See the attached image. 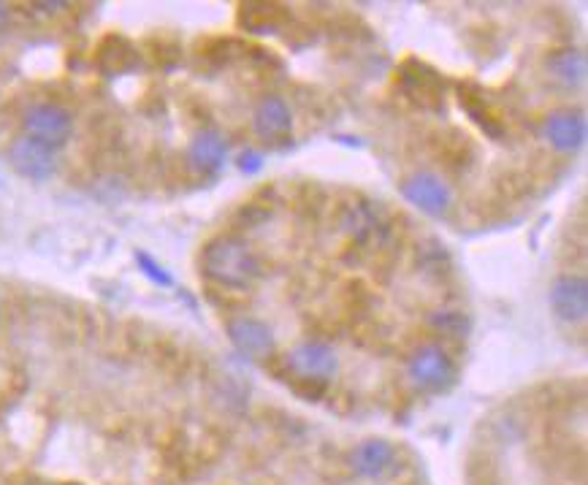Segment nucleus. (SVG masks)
Here are the masks:
<instances>
[{
    "instance_id": "4468645a",
    "label": "nucleus",
    "mask_w": 588,
    "mask_h": 485,
    "mask_svg": "<svg viewBox=\"0 0 588 485\" xmlns=\"http://www.w3.org/2000/svg\"><path fill=\"white\" fill-rule=\"evenodd\" d=\"M336 223H339V231L350 239L353 244H369L377 236V231H383L385 225H380V217L374 212L372 206L366 204H347L339 217H336Z\"/></svg>"
},
{
    "instance_id": "f3484780",
    "label": "nucleus",
    "mask_w": 588,
    "mask_h": 485,
    "mask_svg": "<svg viewBox=\"0 0 588 485\" xmlns=\"http://www.w3.org/2000/svg\"><path fill=\"white\" fill-rule=\"evenodd\" d=\"M285 11L280 6H269V3H252L244 6L239 14V25L250 33H280L285 25Z\"/></svg>"
},
{
    "instance_id": "39448f33",
    "label": "nucleus",
    "mask_w": 588,
    "mask_h": 485,
    "mask_svg": "<svg viewBox=\"0 0 588 485\" xmlns=\"http://www.w3.org/2000/svg\"><path fill=\"white\" fill-rule=\"evenodd\" d=\"M402 196L412 206H418L420 212L434 217L448 212V206L453 204V190H450V185L442 177H437V174H431V171H415L412 177L404 179Z\"/></svg>"
},
{
    "instance_id": "1a4fd4ad",
    "label": "nucleus",
    "mask_w": 588,
    "mask_h": 485,
    "mask_svg": "<svg viewBox=\"0 0 588 485\" xmlns=\"http://www.w3.org/2000/svg\"><path fill=\"white\" fill-rule=\"evenodd\" d=\"M225 331L231 336L236 350L250 355V358H269L277 347L271 326L258 318H231L225 323Z\"/></svg>"
},
{
    "instance_id": "2eb2a0df",
    "label": "nucleus",
    "mask_w": 588,
    "mask_h": 485,
    "mask_svg": "<svg viewBox=\"0 0 588 485\" xmlns=\"http://www.w3.org/2000/svg\"><path fill=\"white\" fill-rule=\"evenodd\" d=\"M396 461V448L388 439H366L353 450L350 464L361 477H380L385 475Z\"/></svg>"
},
{
    "instance_id": "423d86ee",
    "label": "nucleus",
    "mask_w": 588,
    "mask_h": 485,
    "mask_svg": "<svg viewBox=\"0 0 588 485\" xmlns=\"http://www.w3.org/2000/svg\"><path fill=\"white\" fill-rule=\"evenodd\" d=\"M399 87L404 90L407 98L420 103L423 109H439L442 106V95H445V82L442 76L426 63H420L415 57H410L399 71Z\"/></svg>"
},
{
    "instance_id": "a211bd4d",
    "label": "nucleus",
    "mask_w": 588,
    "mask_h": 485,
    "mask_svg": "<svg viewBox=\"0 0 588 485\" xmlns=\"http://www.w3.org/2000/svg\"><path fill=\"white\" fill-rule=\"evenodd\" d=\"M548 71H551L559 82L564 84H580L586 79V57L578 49H561L548 57Z\"/></svg>"
},
{
    "instance_id": "f8f14e48",
    "label": "nucleus",
    "mask_w": 588,
    "mask_h": 485,
    "mask_svg": "<svg viewBox=\"0 0 588 485\" xmlns=\"http://www.w3.org/2000/svg\"><path fill=\"white\" fill-rule=\"evenodd\" d=\"M95 63H98V71H101V74L122 76L139 66V49L133 47L125 36L112 33V36H106L101 44H98Z\"/></svg>"
},
{
    "instance_id": "6ab92c4d",
    "label": "nucleus",
    "mask_w": 588,
    "mask_h": 485,
    "mask_svg": "<svg viewBox=\"0 0 588 485\" xmlns=\"http://www.w3.org/2000/svg\"><path fill=\"white\" fill-rule=\"evenodd\" d=\"M429 326L442 336L450 339H464L472 331V320L467 312H456V309H445V312H434L429 315Z\"/></svg>"
},
{
    "instance_id": "5701e85b",
    "label": "nucleus",
    "mask_w": 588,
    "mask_h": 485,
    "mask_svg": "<svg viewBox=\"0 0 588 485\" xmlns=\"http://www.w3.org/2000/svg\"><path fill=\"white\" fill-rule=\"evenodd\" d=\"M239 168L247 171V174H255V171H261L263 168V158L255 150L242 152V155H239Z\"/></svg>"
},
{
    "instance_id": "dca6fc26",
    "label": "nucleus",
    "mask_w": 588,
    "mask_h": 485,
    "mask_svg": "<svg viewBox=\"0 0 588 485\" xmlns=\"http://www.w3.org/2000/svg\"><path fill=\"white\" fill-rule=\"evenodd\" d=\"M461 109L472 117L475 125H480L491 139H502L504 136V120L496 112V106L488 101L486 95L480 93L477 84H467L461 87Z\"/></svg>"
},
{
    "instance_id": "f03ea898",
    "label": "nucleus",
    "mask_w": 588,
    "mask_h": 485,
    "mask_svg": "<svg viewBox=\"0 0 588 485\" xmlns=\"http://www.w3.org/2000/svg\"><path fill=\"white\" fill-rule=\"evenodd\" d=\"M22 128H25L28 139L57 152L74 133V117H71L68 109L57 106V103H36V106H30L28 112H25Z\"/></svg>"
},
{
    "instance_id": "9d476101",
    "label": "nucleus",
    "mask_w": 588,
    "mask_h": 485,
    "mask_svg": "<svg viewBox=\"0 0 588 485\" xmlns=\"http://www.w3.org/2000/svg\"><path fill=\"white\" fill-rule=\"evenodd\" d=\"M252 128L266 141L285 139L290 128H293V117H290L288 103L277 98V95L261 98V103L255 106V114H252Z\"/></svg>"
},
{
    "instance_id": "ddd939ff",
    "label": "nucleus",
    "mask_w": 588,
    "mask_h": 485,
    "mask_svg": "<svg viewBox=\"0 0 588 485\" xmlns=\"http://www.w3.org/2000/svg\"><path fill=\"white\" fill-rule=\"evenodd\" d=\"M545 139L551 141L553 150L575 152L586 139V122L578 112H570V109L551 112L545 120Z\"/></svg>"
},
{
    "instance_id": "6e6552de",
    "label": "nucleus",
    "mask_w": 588,
    "mask_h": 485,
    "mask_svg": "<svg viewBox=\"0 0 588 485\" xmlns=\"http://www.w3.org/2000/svg\"><path fill=\"white\" fill-rule=\"evenodd\" d=\"M551 309L561 323H583L588 315V282L583 277H559L551 285Z\"/></svg>"
},
{
    "instance_id": "20e7f679",
    "label": "nucleus",
    "mask_w": 588,
    "mask_h": 485,
    "mask_svg": "<svg viewBox=\"0 0 588 485\" xmlns=\"http://www.w3.org/2000/svg\"><path fill=\"white\" fill-rule=\"evenodd\" d=\"M407 374L423 391L439 393L448 391L450 385L456 383V364L439 345H423L410 355Z\"/></svg>"
},
{
    "instance_id": "9b49d317",
    "label": "nucleus",
    "mask_w": 588,
    "mask_h": 485,
    "mask_svg": "<svg viewBox=\"0 0 588 485\" xmlns=\"http://www.w3.org/2000/svg\"><path fill=\"white\" fill-rule=\"evenodd\" d=\"M225 155H228V144H225L223 133L215 131V128H204L198 131L187 147V160L190 166L201 171V174H217L225 163Z\"/></svg>"
},
{
    "instance_id": "aec40b11",
    "label": "nucleus",
    "mask_w": 588,
    "mask_h": 485,
    "mask_svg": "<svg viewBox=\"0 0 588 485\" xmlns=\"http://www.w3.org/2000/svg\"><path fill=\"white\" fill-rule=\"evenodd\" d=\"M418 263L426 271H437V274H445L450 269V252L445 244H439L437 239H429L418 252Z\"/></svg>"
},
{
    "instance_id": "b1692460",
    "label": "nucleus",
    "mask_w": 588,
    "mask_h": 485,
    "mask_svg": "<svg viewBox=\"0 0 588 485\" xmlns=\"http://www.w3.org/2000/svg\"><path fill=\"white\" fill-rule=\"evenodd\" d=\"M9 17H11L9 6H6V3H0V30L9 25Z\"/></svg>"
},
{
    "instance_id": "7ed1b4c3",
    "label": "nucleus",
    "mask_w": 588,
    "mask_h": 485,
    "mask_svg": "<svg viewBox=\"0 0 588 485\" xmlns=\"http://www.w3.org/2000/svg\"><path fill=\"white\" fill-rule=\"evenodd\" d=\"M285 369H288L290 380H312V383L328 385V380L339 369V358L328 342L307 339L285 355Z\"/></svg>"
},
{
    "instance_id": "412c9836",
    "label": "nucleus",
    "mask_w": 588,
    "mask_h": 485,
    "mask_svg": "<svg viewBox=\"0 0 588 485\" xmlns=\"http://www.w3.org/2000/svg\"><path fill=\"white\" fill-rule=\"evenodd\" d=\"M136 263H139V269L144 271V277L155 282V285H160V288H171V285H174V277H171V274H168V271L163 269L155 258H152L150 252H144V250L136 252Z\"/></svg>"
},
{
    "instance_id": "4be33fe9",
    "label": "nucleus",
    "mask_w": 588,
    "mask_h": 485,
    "mask_svg": "<svg viewBox=\"0 0 588 485\" xmlns=\"http://www.w3.org/2000/svg\"><path fill=\"white\" fill-rule=\"evenodd\" d=\"M236 220L242 225H247V228H258V225H263L266 220H271V209L269 204H247L239 209Z\"/></svg>"
},
{
    "instance_id": "f257e3e1",
    "label": "nucleus",
    "mask_w": 588,
    "mask_h": 485,
    "mask_svg": "<svg viewBox=\"0 0 588 485\" xmlns=\"http://www.w3.org/2000/svg\"><path fill=\"white\" fill-rule=\"evenodd\" d=\"M201 271L225 290H250L261 280V258L242 236L223 234L201 250Z\"/></svg>"
},
{
    "instance_id": "0eeeda50",
    "label": "nucleus",
    "mask_w": 588,
    "mask_h": 485,
    "mask_svg": "<svg viewBox=\"0 0 588 485\" xmlns=\"http://www.w3.org/2000/svg\"><path fill=\"white\" fill-rule=\"evenodd\" d=\"M9 163L19 177L30 179V182H47L57 171L55 150H49V147L28 139V136H19V139L11 141Z\"/></svg>"
}]
</instances>
